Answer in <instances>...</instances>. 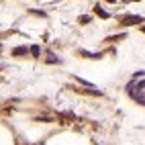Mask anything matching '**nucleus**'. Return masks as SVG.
Listing matches in <instances>:
<instances>
[{"instance_id": "20e7f679", "label": "nucleus", "mask_w": 145, "mask_h": 145, "mask_svg": "<svg viewBox=\"0 0 145 145\" xmlns=\"http://www.w3.org/2000/svg\"><path fill=\"white\" fill-rule=\"evenodd\" d=\"M27 51V47H18V49H14V55H21V53H25Z\"/></svg>"}, {"instance_id": "f03ea898", "label": "nucleus", "mask_w": 145, "mask_h": 145, "mask_svg": "<svg viewBox=\"0 0 145 145\" xmlns=\"http://www.w3.org/2000/svg\"><path fill=\"white\" fill-rule=\"evenodd\" d=\"M139 23H141L139 16H127V18H123V25H139Z\"/></svg>"}, {"instance_id": "7ed1b4c3", "label": "nucleus", "mask_w": 145, "mask_h": 145, "mask_svg": "<svg viewBox=\"0 0 145 145\" xmlns=\"http://www.w3.org/2000/svg\"><path fill=\"white\" fill-rule=\"evenodd\" d=\"M47 61H49V63H57L59 59H57V55H55V53H51V51H47Z\"/></svg>"}, {"instance_id": "f257e3e1", "label": "nucleus", "mask_w": 145, "mask_h": 145, "mask_svg": "<svg viewBox=\"0 0 145 145\" xmlns=\"http://www.w3.org/2000/svg\"><path fill=\"white\" fill-rule=\"evenodd\" d=\"M127 90H129V94H131L137 102L145 104V80H141V82H131V84L127 86Z\"/></svg>"}, {"instance_id": "39448f33", "label": "nucleus", "mask_w": 145, "mask_h": 145, "mask_svg": "<svg viewBox=\"0 0 145 145\" xmlns=\"http://www.w3.org/2000/svg\"><path fill=\"white\" fill-rule=\"evenodd\" d=\"M31 53H33V55H39V47H37V45H35V47H33V49H31Z\"/></svg>"}]
</instances>
